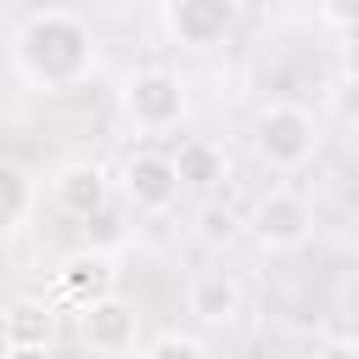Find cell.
I'll use <instances>...</instances> for the list:
<instances>
[{"label": "cell", "mask_w": 359, "mask_h": 359, "mask_svg": "<svg viewBox=\"0 0 359 359\" xmlns=\"http://www.w3.org/2000/svg\"><path fill=\"white\" fill-rule=\"evenodd\" d=\"M73 331L95 359H123L140 342V309L123 292H107V297H90L73 309Z\"/></svg>", "instance_id": "5b68a950"}, {"label": "cell", "mask_w": 359, "mask_h": 359, "mask_svg": "<svg viewBox=\"0 0 359 359\" xmlns=\"http://www.w3.org/2000/svg\"><path fill=\"white\" fill-rule=\"evenodd\" d=\"M0 359H50V348H0Z\"/></svg>", "instance_id": "ac0fdd59"}, {"label": "cell", "mask_w": 359, "mask_h": 359, "mask_svg": "<svg viewBox=\"0 0 359 359\" xmlns=\"http://www.w3.org/2000/svg\"><path fill=\"white\" fill-rule=\"evenodd\" d=\"M107 292H118V258L112 252H95V247H84V252H67L62 264H56V303H90V297H107Z\"/></svg>", "instance_id": "30bf717a"}, {"label": "cell", "mask_w": 359, "mask_h": 359, "mask_svg": "<svg viewBox=\"0 0 359 359\" xmlns=\"http://www.w3.org/2000/svg\"><path fill=\"white\" fill-rule=\"evenodd\" d=\"M241 230L252 236L258 252H297V247L314 241V208H309L297 191L275 185V191H264V196L247 208Z\"/></svg>", "instance_id": "277c9868"}, {"label": "cell", "mask_w": 359, "mask_h": 359, "mask_svg": "<svg viewBox=\"0 0 359 359\" xmlns=\"http://www.w3.org/2000/svg\"><path fill=\"white\" fill-rule=\"evenodd\" d=\"M11 62H17V79L28 90L62 95V90H79L95 73V34H90V22L79 11L39 6L11 34Z\"/></svg>", "instance_id": "6da1fadb"}, {"label": "cell", "mask_w": 359, "mask_h": 359, "mask_svg": "<svg viewBox=\"0 0 359 359\" xmlns=\"http://www.w3.org/2000/svg\"><path fill=\"white\" fill-rule=\"evenodd\" d=\"M314 359H359V342H353L348 331H337V337H325V342L314 348Z\"/></svg>", "instance_id": "e0dca14e"}, {"label": "cell", "mask_w": 359, "mask_h": 359, "mask_svg": "<svg viewBox=\"0 0 359 359\" xmlns=\"http://www.w3.org/2000/svg\"><path fill=\"white\" fill-rule=\"evenodd\" d=\"M320 118L303 101H264L252 112V151L269 174H297L320 157Z\"/></svg>", "instance_id": "7a4b0ae2"}, {"label": "cell", "mask_w": 359, "mask_h": 359, "mask_svg": "<svg viewBox=\"0 0 359 359\" xmlns=\"http://www.w3.org/2000/svg\"><path fill=\"white\" fill-rule=\"evenodd\" d=\"M236 230H241V224H236V213H230V208H219V202H208V208L196 213V236H202L208 247H230V241H236Z\"/></svg>", "instance_id": "9a60e30c"}, {"label": "cell", "mask_w": 359, "mask_h": 359, "mask_svg": "<svg viewBox=\"0 0 359 359\" xmlns=\"http://www.w3.org/2000/svg\"><path fill=\"white\" fill-rule=\"evenodd\" d=\"M168 163H174V180H180V191H219L224 180H230V157H224V146H213V140H202V135H191V140H180V151H168Z\"/></svg>", "instance_id": "7c38bea8"}, {"label": "cell", "mask_w": 359, "mask_h": 359, "mask_svg": "<svg viewBox=\"0 0 359 359\" xmlns=\"http://www.w3.org/2000/svg\"><path fill=\"white\" fill-rule=\"evenodd\" d=\"M140 359H208V348H202V337H191V331H163V337L146 342Z\"/></svg>", "instance_id": "5bb4252c"}, {"label": "cell", "mask_w": 359, "mask_h": 359, "mask_svg": "<svg viewBox=\"0 0 359 359\" xmlns=\"http://www.w3.org/2000/svg\"><path fill=\"white\" fill-rule=\"evenodd\" d=\"M112 185H118V191H123V202H129V208H140V213H168V208L180 202L174 163H168V151H151V146L129 151V157L118 163Z\"/></svg>", "instance_id": "52a82bcc"}, {"label": "cell", "mask_w": 359, "mask_h": 359, "mask_svg": "<svg viewBox=\"0 0 359 359\" xmlns=\"http://www.w3.org/2000/svg\"><path fill=\"white\" fill-rule=\"evenodd\" d=\"M56 331H62V314L50 297H11L0 309V348H56Z\"/></svg>", "instance_id": "8fae6325"}, {"label": "cell", "mask_w": 359, "mask_h": 359, "mask_svg": "<svg viewBox=\"0 0 359 359\" xmlns=\"http://www.w3.org/2000/svg\"><path fill=\"white\" fill-rule=\"evenodd\" d=\"M50 202L67 213V219H95L107 213L112 202V174L101 163H62L50 174Z\"/></svg>", "instance_id": "9c48e42d"}, {"label": "cell", "mask_w": 359, "mask_h": 359, "mask_svg": "<svg viewBox=\"0 0 359 359\" xmlns=\"http://www.w3.org/2000/svg\"><path fill=\"white\" fill-rule=\"evenodd\" d=\"M185 309H191L202 325H236V320L247 314V286H241L236 269L208 264V269H196V275L185 280Z\"/></svg>", "instance_id": "ba28073f"}, {"label": "cell", "mask_w": 359, "mask_h": 359, "mask_svg": "<svg viewBox=\"0 0 359 359\" xmlns=\"http://www.w3.org/2000/svg\"><path fill=\"white\" fill-rule=\"evenodd\" d=\"M353 17H359V0H320V22H325L337 39H348Z\"/></svg>", "instance_id": "2e32d148"}, {"label": "cell", "mask_w": 359, "mask_h": 359, "mask_svg": "<svg viewBox=\"0 0 359 359\" xmlns=\"http://www.w3.org/2000/svg\"><path fill=\"white\" fill-rule=\"evenodd\" d=\"M28 202H34V185H28V174L17 168V163H6L0 157V241L28 219Z\"/></svg>", "instance_id": "4fadbf2b"}, {"label": "cell", "mask_w": 359, "mask_h": 359, "mask_svg": "<svg viewBox=\"0 0 359 359\" xmlns=\"http://www.w3.org/2000/svg\"><path fill=\"white\" fill-rule=\"evenodd\" d=\"M241 22V0H163V28L180 50H219Z\"/></svg>", "instance_id": "8992f818"}, {"label": "cell", "mask_w": 359, "mask_h": 359, "mask_svg": "<svg viewBox=\"0 0 359 359\" xmlns=\"http://www.w3.org/2000/svg\"><path fill=\"white\" fill-rule=\"evenodd\" d=\"M118 107L129 118L135 135H168L185 123L191 112V95H185V79L168 73V67H135L118 90Z\"/></svg>", "instance_id": "3957f363"}]
</instances>
